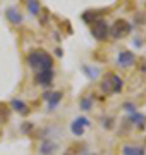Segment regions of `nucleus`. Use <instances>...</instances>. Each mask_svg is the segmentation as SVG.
<instances>
[{
    "instance_id": "obj_1",
    "label": "nucleus",
    "mask_w": 146,
    "mask_h": 155,
    "mask_svg": "<svg viewBox=\"0 0 146 155\" xmlns=\"http://www.w3.org/2000/svg\"><path fill=\"white\" fill-rule=\"evenodd\" d=\"M26 62L34 71H50V69H53V59L45 50H33V52H29L28 57H26Z\"/></svg>"
},
{
    "instance_id": "obj_2",
    "label": "nucleus",
    "mask_w": 146,
    "mask_h": 155,
    "mask_svg": "<svg viewBox=\"0 0 146 155\" xmlns=\"http://www.w3.org/2000/svg\"><path fill=\"white\" fill-rule=\"evenodd\" d=\"M131 31H132V24H131V22H127L125 19H117V21L110 26L108 35H110L113 40H120V38H124V36H127Z\"/></svg>"
},
{
    "instance_id": "obj_3",
    "label": "nucleus",
    "mask_w": 146,
    "mask_h": 155,
    "mask_svg": "<svg viewBox=\"0 0 146 155\" xmlns=\"http://www.w3.org/2000/svg\"><path fill=\"white\" fill-rule=\"evenodd\" d=\"M122 78L119 76V74H108L105 78V81L101 83V90H103V93H120L122 91Z\"/></svg>"
},
{
    "instance_id": "obj_4",
    "label": "nucleus",
    "mask_w": 146,
    "mask_h": 155,
    "mask_svg": "<svg viewBox=\"0 0 146 155\" xmlns=\"http://www.w3.org/2000/svg\"><path fill=\"white\" fill-rule=\"evenodd\" d=\"M108 22L105 21V19H96V21H93V24H91V35L95 36V40H98V41H105L108 36Z\"/></svg>"
},
{
    "instance_id": "obj_5",
    "label": "nucleus",
    "mask_w": 146,
    "mask_h": 155,
    "mask_svg": "<svg viewBox=\"0 0 146 155\" xmlns=\"http://www.w3.org/2000/svg\"><path fill=\"white\" fill-rule=\"evenodd\" d=\"M90 124L91 122H90L88 117L79 116V117H76V119L71 122V131H72L74 136H83L84 131H86V127H90Z\"/></svg>"
},
{
    "instance_id": "obj_6",
    "label": "nucleus",
    "mask_w": 146,
    "mask_h": 155,
    "mask_svg": "<svg viewBox=\"0 0 146 155\" xmlns=\"http://www.w3.org/2000/svg\"><path fill=\"white\" fill-rule=\"evenodd\" d=\"M53 78H55L53 69H50V71H38L36 72V78H34V83L43 86V88H48L53 83Z\"/></svg>"
},
{
    "instance_id": "obj_7",
    "label": "nucleus",
    "mask_w": 146,
    "mask_h": 155,
    "mask_svg": "<svg viewBox=\"0 0 146 155\" xmlns=\"http://www.w3.org/2000/svg\"><path fill=\"white\" fill-rule=\"evenodd\" d=\"M43 100L48 105V110H55L62 100V93L60 91H43Z\"/></svg>"
},
{
    "instance_id": "obj_8",
    "label": "nucleus",
    "mask_w": 146,
    "mask_h": 155,
    "mask_svg": "<svg viewBox=\"0 0 146 155\" xmlns=\"http://www.w3.org/2000/svg\"><path fill=\"white\" fill-rule=\"evenodd\" d=\"M57 150H59V145L53 141V140L45 138L40 145V155H55Z\"/></svg>"
},
{
    "instance_id": "obj_9",
    "label": "nucleus",
    "mask_w": 146,
    "mask_h": 155,
    "mask_svg": "<svg viewBox=\"0 0 146 155\" xmlns=\"http://www.w3.org/2000/svg\"><path fill=\"white\" fill-rule=\"evenodd\" d=\"M136 61V57L132 52H129V50H124V52H119V55H117V64L120 67H129L132 66Z\"/></svg>"
},
{
    "instance_id": "obj_10",
    "label": "nucleus",
    "mask_w": 146,
    "mask_h": 155,
    "mask_svg": "<svg viewBox=\"0 0 146 155\" xmlns=\"http://www.w3.org/2000/svg\"><path fill=\"white\" fill-rule=\"evenodd\" d=\"M7 19H9V22H12V26H19L21 22H23V14L19 12V9L17 7H9L5 12Z\"/></svg>"
},
{
    "instance_id": "obj_11",
    "label": "nucleus",
    "mask_w": 146,
    "mask_h": 155,
    "mask_svg": "<svg viewBox=\"0 0 146 155\" xmlns=\"http://www.w3.org/2000/svg\"><path fill=\"white\" fill-rule=\"evenodd\" d=\"M11 107L17 112V114H21V116H26V114L29 112L28 104H26V102H23L21 98H12L11 100Z\"/></svg>"
},
{
    "instance_id": "obj_12",
    "label": "nucleus",
    "mask_w": 146,
    "mask_h": 155,
    "mask_svg": "<svg viewBox=\"0 0 146 155\" xmlns=\"http://www.w3.org/2000/svg\"><path fill=\"white\" fill-rule=\"evenodd\" d=\"M146 150L144 147L139 145H124L122 147V155H144Z\"/></svg>"
},
{
    "instance_id": "obj_13",
    "label": "nucleus",
    "mask_w": 146,
    "mask_h": 155,
    "mask_svg": "<svg viewBox=\"0 0 146 155\" xmlns=\"http://www.w3.org/2000/svg\"><path fill=\"white\" fill-rule=\"evenodd\" d=\"M129 122H132L136 127H139V129H144L146 127V116L144 114H139V112H134V114H131L129 116Z\"/></svg>"
},
{
    "instance_id": "obj_14",
    "label": "nucleus",
    "mask_w": 146,
    "mask_h": 155,
    "mask_svg": "<svg viewBox=\"0 0 146 155\" xmlns=\"http://www.w3.org/2000/svg\"><path fill=\"white\" fill-rule=\"evenodd\" d=\"M83 72L90 78L91 81L98 79V76H100V69L98 67H91V66H83Z\"/></svg>"
},
{
    "instance_id": "obj_15",
    "label": "nucleus",
    "mask_w": 146,
    "mask_h": 155,
    "mask_svg": "<svg viewBox=\"0 0 146 155\" xmlns=\"http://www.w3.org/2000/svg\"><path fill=\"white\" fill-rule=\"evenodd\" d=\"M26 7L31 16H38L40 14V0H26Z\"/></svg>"
},
{
    "instance_id": "obj_16",
    "label": "nucleus",
    "mask_w": 146,
    "mask_h": 155,
    "mask_svg": "<svg viewBox=\"0 0 146 155\" xmlns=\"http://www.w3.org/2000/svg\"><path fill=\"white\" fill-rule=\"evenodd\" d=\"M79 107H81V110H91V107H93V97L91 95L83 97V98L79 100Z\"/></svg>"
},
{
    "instance_id": "obj_17",
    "label": "nucleus",
    "mask_w": 146,
    "mask_h": 155,
    "mask_svg": "<svg viewBox=\"0 0 146 155\" xmlns=\"http://www.w3.org/2000/svg\"><path fill=\"white\" fill-rule=\"evenodd\" d=\"M122 109H124V110H127V112H131V114L138 112V107H136L134 104H131V102H125V104H122Z\"/></svg>"
},
{
    "instance_id": "obj_18",
    "label": "nucleus",
    "mask_w": 146,
    "mask_h": 155,
    "mask_svg": "<svg viewBox=\"0 0 146 155\" xmlns=\"http://www.w3.org/2000/svg\"><path fill=\"white\" fill-rule=\"evenodd\" d=\"M113 119H112V117H110V119H105V121H103V127H108V129H110V127H112L113 126Z\"/></svg>"
},
{
    "instance_id": "obj_19",
    "label": "nucleus",
    "mask_w": 146,
    "mask_h": 155,
    "mask_svg": "<svg viewBox=\"0 0 146 155\" xmlns=\"http://www.w3.org/2000/svg\"><path fill=\"white\" fill-rule=\"evenodd\" d=\"M31 127H33V124H24V126L21 127V129H23L24 133H28V131H29V129H31Z\"/></svg>"
},
{
    "instance_id": "obj_20",
    "label": "nucleus",
    "mask_w": 146,
    "mask_h": 155,
    "mask_svg": "<svg viewBox=\"0 0 146 155\" xmlns=\"http://www.w3.org/2000/svg\"><path fill=\"white\" fill-rule=\"evenodd\" d=\"M55 55H57V57H62V55H64V54H62V48H57V50H55Z\"/></svg>"
},
{
    "instance_id": "obj_21",
    "label": "nucleus",
    "mask_w": 146,
    "mask_h": 155,
    "mask_svg": "<svg viewBox=\"0 0 146 155\" xmlns=\"http://www.w3.org/2000/svg\"><path fill=\"white\" fill-rule=\"evenodd\" d=\"M81 155H98V153H93V152H88V150H84Z\"/></svg>"
}]
</instances>
